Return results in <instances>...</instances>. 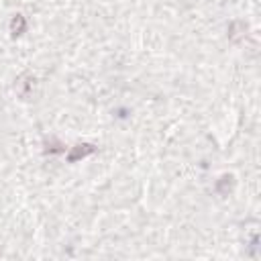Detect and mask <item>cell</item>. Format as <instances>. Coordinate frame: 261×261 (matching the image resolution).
Returning a JSON list of instances; mask_svg holds the SVG:
<instances>
[{
    "label": "cell",
    "mask_w": 261,
    "mask_h": 261,
    "mask_svg": "<svg viewBox=\"0 0 261 261\" xmlns=\"http://www.w3.org/2000/svg\"><path fill=\"white\" fill-rule=\"evenodd\" d=\"M14 90L16 94L22 98V100H37L39 92H41V82L37 75H33L31 71H24L16 77V84H14Z\"/></svg>",
    "instance_id": "1"
},
{
    "label": "cell",
    "mask_w": 261,
    "mask_h": 261,
    "mask_svg": "<svg viewBox=\"0 0 261 261\" xmlns=\"http://www.w3.org/2000/svg\"><path fill=\"white\" fill-rule=\"evenodd\" d=\"M90 153H94V145H88V143H82V145H75L69 153H67V161H77L80 157H86V155H90Z\"/></svg>",
    "instance_id": "2"
},
{
    "label": "cell",
    "mask_w": 261,
    "mask_h": 261,
    "mask_svg": "<svg viewBox=\"0 0 261 261\" xmlns=\"http://www.w3.org/2000/svg\"><path fill=\"white\" fill-rule=\"evenodd\" d=\"M245 31H247V24L243 20H232L228 24V39L230 41H239L241 37H245Z\"/></svg>",
    "instance_id": "3"
},
{
    "label": "cell",
    "mask_w": 261,
    "mask_h": 261,
    "mask_svg": "<svg viewBox=\"0 0 261 261\" xmlns=\"http://www.w3.org/2000/svg\"><path fill=\"white\" fill-rule=\"evenodd\" d=\"M24 31H27V18H24L22 14L12 16V20H10V33H12L14 37H18V35H22Z\"/></svg>",
    "instance_id": "4"
},
{
    "label": "cell",
    "mask_w": 261,
    "mask_h": 261,
    "mask_svg": "<svg viewBox=\"0 0 261 261\" xmlns=\"http://www.w3.org/2000/svg\"><path fill=\"white\" fill-rule=\"evenodd\" d=\"M232 186H234V177H232V175H222V177H220V181L216 184V190H218L220 194H224V196H226V194L232 190Z\"/></svg>",
    "instance_id": "5"
}]
</instances>
